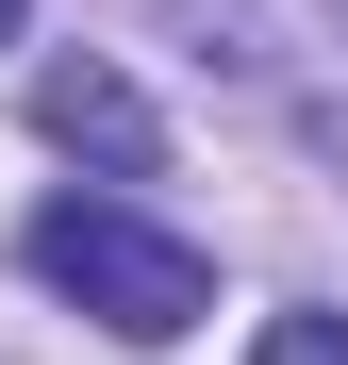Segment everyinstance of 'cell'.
I'll return each instance as SVG.
<instances>
[{
    "label": "cell",
    "instance_id": "2",
    "mask_svg": "<svg viewBox=\"0 0 348 365\" xmlns=\"http://www.w3.org/2000/svg\"><path fill=\"white\" fill-rule=\"evenodd\" d=\"M33 116H50V150H100V166H166V116H149L133 83H116L100 50H67V67L33 83Z\"/></svg>",
    "mask_w": 348,
    "mask_h": 365
},
{
    "label": "cell",
    "instance_id": "3",
    "mask_svg": "<svg viewBox=\"0 0 348 365\" xmlns=\"http://www.w3.org/2000/svg\"><path fill=\"white\" fill-rule=\"evenodd\" d=\"M249 365H348V316H282V332H265Z\"/></svg>",
    "mask_w": 348,
    "mask_h": 365
},
{
    "label": "cell",
    "instance_id": "1",
    "mask_svg": "<svg viewBox=\"0 0 348 365\" xmlns=\"http://www.w3.org/2000/svg\"><path fill=\"white\" fill-rule=\"evenodd\" d=\"M17 250H33V282H50V299H83L116 349H183V332L216 316V250H183V232L133 216V200H50Z\"/></svg>",
    "mask_w": 348,
    "mask_h": 365
},
{
    "label": "cell",
    "instance_id": "4",
    "mask_svg": "<svg viewBox=\"0 0 348 365\" xmlns=\"http://www.w3.org/2000/svg\"><path fill=\"white\" fill-rule=\"evenodd\" d=\"M0 50H17V0H0Z\"/></svg>",
    "mask_w": 348,
    "mask_h": 365
}]
</instances>
